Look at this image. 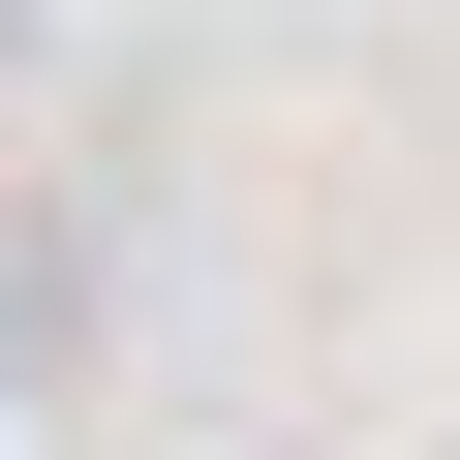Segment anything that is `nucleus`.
Returning a JSON list of instances; mask_svg holds the SVG:
<instances>
[{
    "mask_svg": "<svg viewBox=\"0 0 460 460\" xmlns=\"http://www.w3.org/2000/svg\"><path fill=\"white\" fill-rule=\"evenodd\" d=\"M93 307H123V246H93V215H31V246H0V368H62Z\"/></svg>",
    "mask_w": 460,
    "mask_h": 460,
    "instance_id": "nucleus-1",
    "label": "nucleus"
}]
</instances>
